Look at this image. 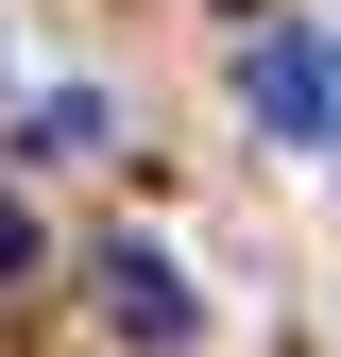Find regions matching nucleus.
Here are the masks:
<instances>
[{
  "label": "nucleus",
  "instance_id": "1",
  "mask_svg": "<svg viewBox=\"0 0 341 357\" xmlns=\"http://www.w3.org/2000/svg\"><path fill=\"white\" fill-rule=\"evenodd\" d=\"M239 102H256V137H307V153H324V137H341V52L273 17V34L239 52Z\"/></svg>",
  "mask_w": 341,
  "mask_h": 357
},
{
  "label": "nucleus",
  "instance_id": "2",
  "mask_svg": "<svg viewBox=\"0 0 341 357\" xmlns=\"http://www.w3.org/2000/svg\"><path fill=\"white\" fill-rule=\"evenodd\" d=\"M103 324L137 340V357H188V340H205V289L170 273L154 238H103Z\"/></svg>",
  "mask_w": 341,
  "mask_h": 357
},
{
  "label": "nucleus",
  "instance_id": "3",
  "mask_svg": "<svg viewBox=\"0 0 341 357\" xmlns=\"http://www.w3.org/2000/svg\"><path fill=\"white\" fill-rule=\"evenodd\" d=\"M103 137H119L103 85H52V102H34V153H103Z\"/></svg>",
  "mask_w": 341,
  "mask_h": 357
},
{
  "label": "nucleus",
  "instance_id": "4",
  "mask_svg": "<svg viewBox=\"0 0 341 357\" xmlns=\"http://www.w3.org/2000/svg\"><path fill=\"white\" fill-rule=\"evenodd\" d=\"M34 273V221H17V188H0V289H17Z\"/></svg>",
  "mask_w": 341,
  "mask_h": 357
}]
</instances>
